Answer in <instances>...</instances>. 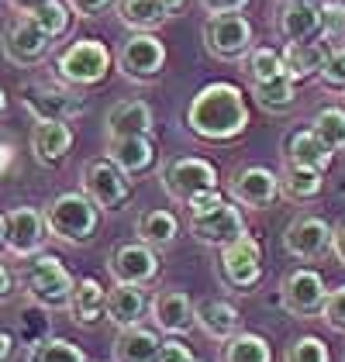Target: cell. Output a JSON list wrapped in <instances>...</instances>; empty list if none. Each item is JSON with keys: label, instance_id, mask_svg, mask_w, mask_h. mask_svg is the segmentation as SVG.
Segmentation results:
<instances>
[{"label": "cell", "instance_id": "4fadbf2b", "mask_svg": "<svg viewBox=\"0 0 345 362\" xmlns=\"http://www.w3.org/2000/svg\"><path fill=\"white\" fill-rule=\"evenodd\" d=\"M190 235H194V242H201L207 249H225L238 235H245L242 207L221 200L218 207H211L204 214H190Z\"/></svg>", "mask_w": 345, "mask_h": 362}, {"label": "cell", "instance_id": "7402d4cb", "mask_svg": "<svg viewBox=\"0 0 345 362\" xmlns=\"http://www.w3.org/2000/svg\"><path fill=\"white\" fill-rule=\"evenodd\" d=\"M107 159H115L131 180L145 176L156 166V145L148 135H124V139H107Z\"/></svg>", "mask_w": 345, "mask_h": 362}, {"label": "cell", "instance_id": "f546056e", "mask_svg": "<svg viewBox=\"0 0 345 362\" xmlns=\"http://www.w3.org/2000/svg\"><path fill=\"white\" fill-rule=\"evenodd\" d=\"M324 56H328V49H321L315 42H287V49H283V66H287V76L293 83H300V80H311L321 73V66H324Z\"/></svg>", "mask_w": 345, "mask_h": 362}, {"label": "cell", "instance_id": "e0dca14e", "mask_svg": "<svg viewBox=\"0 0 345 362\" xmlns=\"http://www.w3.org/2000/svg\"><path fill=\"white\" fill-rule=\"evenodd\" d=\"M49 238V224L45 214L35 211V207H14L7 214V252L14 259H31L38 255L42 245Z\"/></svg>", "mask_w": 345, "mask_h": 362}, {"label": "cell", "instance_id": "8fae6325", "mask_svg": "<svg viewBox=\"0 0 345 362\" xmlns=\"http://www.w3.org/2000/svg\"><path fill=\"white\" fill-rule=\"evenodd\" d=\"M21 104L31 111L35 121H73L86 111L83 97L59 83H25L21 86Z\"/></svg>", "mask_w": 345, "mask_h": 362}, {"label": "cell", "instance_id": "9f6ffc18", "mask_svg": "<svg viewBox=\"0 0 345 362\" xmlns=\"http://www.w3.org/2000/svg\"><path fill=\"white\" fill-rule=\"evenodd\" d=\"M342 93H345V90H342Z\"/></svg>", "mask_w": 345, "mask_h": 362}, {"label": "cell", "instance_id": "52a82bcc", "mask_svg": "<svg viewBox=\"0 0 345 362\" xmlns=\"http://www.w3.org/2000/svg\"><path fill=\"white\" fill-rule=\"evenodd\" d=\"M159 183L163 190L180 200V204H190L197 194L207 190H218V169L211 166L201 156H176L166 166L159 169Z\"/></svg>", "mask_w": 345, "mask_h": 362}, {"label": "cell", "instance_id": "cb8c5ba5", "mask_svg": "<svg viewBox=\"0 0 345 362\" xmlns=\"http://www.w3.org/2000/svg\"><path fill=\"white\" fill-rule=\"evenodd\" d=\"M332 156H335V152L324 148V141L315 135V128H297V132H290L287 141H283V163H293V166L324 173V169L332 166Z\"/></svg>", "mask_w": 345, "mask_h": 362}, {"label": "cell", "instance_id": "83f0119b", "mask_svg": "<svg viewBox=\"0 0 345 362\" xmlns=\"http://www.w3.org/2000/svg\"><path fill=\"white\" fill-rule=\"evenodd\" d=\"M135 231H139V238H142L145 245H152V249L163 252V249H172V245H176V238H180V221H176L172 211L152 207V211L139 214Z\"/></svg>", "mask_w": 345, "mask_h": 362}, {"label": "cell", "instance_id": "f5cc1de1", "mask_svg": "<svg viewBox=\"0 0 345 362\" xmlns=\"http://www.w3.org/2000/svg\"><path fill=\"white\" fill-rule=\"evenodd\" d=\"M7 114V93H4V86H0V117Z\"/></svg>", "mask_w": 345, "mask_h": 362}, {"label": "cell", "instance_id": "4316f807", "mask_svg": "<svg viewBox=\"0 0 345 362\" xmlns=\"http://www.w3.org/2000/svg\"><path fill=\"white\" fill-rule=\"evenodd\" d=\"M152 135V107L145 100H121L107 111V139Z\"/></svg>", "mask_w": 345, "mask_h": 362}, {"label": "cell", "instance_id": "d6a6232c", "mask_svg": "<svg viewBox=\"0 0 345 362\" xmlns=\"http://www.w3.org/2000/svg\"><path fill=\"white\" fill-rule=\"evenodd\" d=\"M252 97H256L259 107L269 114H287L297 104V90H293V80L287 73L276 76V80H266V83H252Z\"/></svg>", "mask_w": 345, "mask_h": 362}, {"label": "cell", "instance_id": "60d3db41", "mask_svg": "<svg viewBox=\"0 0 345 362\" xmlns=\"http://www.w3.org/2000/svg\"><path fill=\"white\" fill-rule=\"evenodd\" d=\"M321 317L332 325V328H339L345 332V283L339 290H328V297H324V307H321Z\"/></svg>", "mask_w": 345, "mask_h": 362}, {"label": "cell", "instance_id": "ab89813d", "mask_svg": "<svg viewBox=\"0 0 345 362\" xmlns=\"http://www.w3.org/2000/svg\"><path fill=\"white\" fill-rule=\"evenodd\" d=\"M321 31L328 38H342L345 35V4L342 0H324L321 4Z\"/></svg>", "mask_w": 345, "mask_h": 362}, {"label": "cell", "instance_id": "4dcf8cb0", "mask_svg": "<svg viewBox=\"0 0 345 362\" xmlns=\"http://www.w3.org/2000/svg\"><path fill=\"white\" fill-rule=\"evenodd\" d=\"M170 18L159 0H117V21L131 31H156Z\"/></svg>", "mask_w": 345, "mask_h": 362}, {"label": "cell", "instance_id": "603a6c76", "mask_svg": "<svg viewBox=\"0 0 345 362\" xmlns=\"http://www.w3.org/2000/svg\"><path fill=\"white\" fill-rule=\"evenodd\" d=\"M66 310H69V317H73L76 325H83V328H93L97 321H104V314H107V290H104V283L93 276L76 279Z\"/></svg>", "mask_w": 345, "mask_h": 362}, {"label": "cell", "instance_id": "bcb514c9", "mask_svg": "<svg viewBox=\"0 0 345 362\" xmlns=\"http://www.w3.org/2000/svg\"><path fill=\"white\" fill-rule=\"evenodd\" d=\"M14 290H18V276L0 262V304H7V300L14 297Z\"/></svg>", "mask_w": 345, "mask_h": 362}, {"label": "cell", "instance_id": "ee69618b", "mask_svg": "<svg viewBox=\"0 0 345 362\" xmlns=\"http://www.w3.org/2000/svg\"><path fill=\"white\" fill-rule=\"evenodd\" d=\"M159 362H197V359H194V352H190L183 341H163Z\"/></svg>", "mask_w": 345, "mask_h": 362}, {"label": "cell", "instance_id": "6da1fadb", "mask_svg": "<svg viewBox=\"0 0 345 362\" xmlns=\"http://www.w3.org/2000/svg\"><path fill=\"white\" fill-rule=\"evenodd\" d=\"M187 128L204 141H231L249 128V100L235 83H207L187 104Z\"/></svg>", "mask_w": 345, "mask_h": 362}, {"label": "cell", "instance_id": "277c9868", "mask_svg": "<svg viewBox=\"0 0 345 362\" xmlns=\"http://www.w3.org/2000/svg\"><path fill=\"white\" fill-rule=\"evenodd\" d=\"M52 69L66 86H76V90L97 86L111 73V49L104 42H97V38H80L69 49L59 52Z\"/></svg>", "mask_w": 345, "mask_h": 362}, {"label": "cell", "instance_id": "7dc6e473", "mask_svg": "<svg viewBox=\"0 0 345 362\" xmlns=\"http://www.w3.org/2000/svg\"><path fill=\"white\" fill-rule=\"evenodd\" d=\"M11 11H18V14H35L42 4H49V0H4Z\"/></svg>", "mask_w": 345, "mask_h": 362}, {"label": "cell", "instance_id": "5bb4252c", "mask_svg": "<svg viewBox=\"0 0 345 362\" xmlns=\"http://www.w3.org/2000/svg\"><path fill=\"white\" fill-rule=\"evenodd\" d=\"M231 197L238 207H249V211H266L276 204L280 194V176L273 173L269 166H238L231 173L228 183Z\"/></svg>", "mask_w": 345, "mask_h": 362}, {"label": "cell", "instance_id": "7c38bea8", "mask_svg": "<svg viewBox=\"0 0 345 362\" xmlns=\"http://www.w3.org/2000/svg\"><path fill=\"white\" fill-rule=\"evenodd\" d=\"M324 297H328V283L317 269H290L283 283H280V304L287 307L293 317H315L324 307Z\"/></svg>", "mask_w": 345, "mask_h": 362}, {"label": "cell", "instance_id": "8992f818", "mask_svg": "<svg viewBox=\"0 0 345 362\" xmlns=\"http://www.w3.org/2000/svg\"><path fill=\"white\" fill-rule=\"evenodd\" d=\"M204 45L221 62H238L256 49V31L245 14H211L204 25Z\"/></svg>", "mask_w": 345, "mask_h": 362}, {"label": "cell", "instance_id": "681fc988", "mask_svg": "<svg viewBox=\"0 0 345 362\" xmlns=\"http://www.w3.org/2000/svg\"><path fill=\"white\" fill-rule=\"evenodd\" d=\"M332 252H335V259L345 266V221L335 228V235H332Z\"/></svg>", "mask_w": 345, "mask_h": 362}, {"label": "cell", "instance_id": "836d02e7", "mask_svg": "<svg viewBox=\"0 0 345 362\" xmlns=\"http://www.w3.org/2000/svg\"><path fill=\"white\" fill-rule=\"evenodd\" d=\"M28 362H86V356H83V349L73 345L69 338L45 334L35 345H28Z\"/></svg>", "mask_w": 345, "mask_h": 362}, {"label": "cell", "instance_id": "d6986e66", "mask_svg": "<svg viewBox=\"0 0 345 362\" xmlns=\"http://www.w3.org/2000/svg\"><path fill=\"white\" fill-rule=\"evenodd\" d=\"M73 148V128L69 121H35L31 128V156L38 166H59Z\"/></svg>", "mask_w": 345, "mask_h": 362}, {"label": "cell", "instance_id": "74e56055", "mask_svg": "<svg viewBox=\"0 0 345 362\" xmlns=\"http://www.w3.org/2000/svg\"><path fill=\"white\" fill-rule=\"evenodd\" d=\"M283 362H332V352L317 334H300V338L290 341Z\"/></svg>", "mask_w": 345, "mask_h": 362}, {"label": "cell", "instance_id": "2e32d148", "mask_svg": "<svg viewBox=\"0 0 345 362\" xmlns=\"http://www.w3.org/2000/svg\"><path fill=\"white\" fill-rule=\"evenodd\" d=\"M107 269L115 283H139V286H148L152 279L159 276V249L145 245L142 238L139 242H124L111 252L107 259Z\"/></svg>", "mask_w": 345, "mask_h": 362}, {"label": "cell", "instance_id": "f907efd6", "mask_svg": "<svg viewBox=\"0 0 345 362\" xmlns=\"http://www.w3.org/2000/svg\"><path fill=\"white\" fill-rule=\"evenodd\" d=\"M159 4H163V7L170 11V14H180V11L187 7V0H159Z\"/></svg>", "mask_w": 345, "mask_h": 362}, {"label": "cell", "instance_id": "f35d334b", "mask_svg": "<svg viewBox=\"0 0 345 362\" xmlns=\"http://www.w3.org/2000/svg\"><path fill=\"white\" fill-rule=\"evenodd\" d=\"M321 83L328 86V90H345V45L339 49H328V56H324V66H321Z\"/></svg>", "mask_w": 345, "mask_h": 362}, {"label": "cell", "instance_id": "9c48e42d", "mask_svg": "<svg viewBox=\"0 0 345 362\" xmlns=\"http://www.w3.org/2000/svg\"><path fill=\"white\" fill-rule=\"evenodd\" d=\"M218 276L221 283L235 290V293H249L262 279V245L245 231L235 242L221 249V262H218Z\"/></svg>", "mask_w": 345, "mask_h": 362}, {"label": "cell", "instance_id": "e575fe53", "mask_svg": "<svg viewBox=\"0 0 345 362\" xmlns=\"http://www.w3.org/2000/svg\"><path fill=\"white\" fill-rule=\"evenodd\" d=\"M242 73L249 76V83H266V80H276L287 73L283 56L276 49H252L249 56L242 59Z\"/></svg>", "mask_w": 345, "mask_h": 362}, {"label": "cell", "instance_id": "c3c4849f", "mask_svg": "<svg viewBox=\"0 0 345 362\" xmlns=\"http://www.w3.org/2000/svg\"><path fill=\"white\" fill-rule=\"evenodd\" d=\"M14 349H18L14 334H11V332H0V362H11V359H14Z\"/></svg>", "mask_w": 345, "mask_h": 362}, {"label": "cell", "instance_id": "b9f144b4", "mask_svg": "<svg viewBox=\"0 0 345 362\" xmlns=\"http://www.w3.org/2000/svg\"><path fill=\"white\" fill-rule=\"evenodd\" d=\"M69 4V11L76 14V18H97V14H104L115 0H66Z\"/></svg>", "mask_w": 345, "mask_h": 362}, {"label": "cell", "instance_id": "1f68e13d", "mask_svg": "<svg viewBox=\"0 0 345 362\" xmlns=\"http://www.w3.org/2000/svg\"><path fill=\"white\" fill-rule=\"evenodd\" d=\"M221 362H273V349L262 334L235 332L221 349Z\"/></svg>", "mask_w": 345, "mask_h": 362}, {"label": "cell", "instance_id": "db71d44e", "mask_svg": "<svg viewBox=\"0 0 345 362\" xmlns=\"http://www.w3.org/2000/svg\"><path fill=\"white\" fill-rule=\"evenodd\" d=\"M280 4H293V0H280ZM311 4H315V0H311Z\"/></svg>", "mask_w": 345, "mask_h": 362}, {"label": "cell", "instance_id": "f6af8a7d", "mask_svg": "<svg viewBox=\"0 0 345 362\" xmlns=\"http://www.w3.org/2000/svg\"><path fill=\"white\" fill-rule=\"evenodd\" d=\"M225 197H221V190H207V194H197L190 204H187V211L190 214H204V211H211V207H218Z\"/></svg>", "mask_w": 345, "mask_h": 362}, {"label": "cell", "instance_id": "ffe728a7", "mask_svg": "<svg viewBox=\"0 0 345 362\" xmlns=\"http://www.w3.org/2000/svg\"><path fill=\"white\" fill-rule=\"evenodd\" d=\"M159 349H163L159 328H145L139 321V325L117 328L115 362H159Z\"/></svg>", "mask_w": 345, "mask_h": 362}, {"label": "cell", "instance_id": "d4e9b609", "mask_svg": "<svg viewBox=\"0 0 345 362\" xmlns=\"http://www.w3.org/2000/svg\"><path fill=\"white\" fill-rule=\"evenodd\" d=\"M194 317H197V328L214 341H228L231 334L238 332V307L221 300V297H204L194 304Z\"/></svg>", "mask_w": 345, "mask_h": 362}, {"label": "cell", "instance_id": "11a10c76", "mask_svg": "<svg viewBox=\"0 0 345 362\" xmlns=\"http://www.w3.org/2000/svg\"><path fill=\"white\" fill-rule=\"evenodd\" d=\"M342 38H345V35H342Z\"/></svg>", "mask_w": 345, "mask_h": 362}, {"label": "cell", "instance_id": "484cf974", "mask_svg": "<svg viewBox=\"0 0 345 362\" xmlns=\"http://www.w3.org/2000/svg\"><path fill=\"white\" fill-rule=\"evenodd\" d=\"M276 31L287 38V42H311L317 31H321V7L311 0H293L283 4L280 18H276Z\"/></svg>", "mask_w": 345, "mask_h": 362}, {"label": "cell", "instance_id": "f1b7e54d", "mask_svg": "<svg viewBox=\"0 0 345 362\" xmlns=\"http://www.w3.org/2000/svg\"><path fill=\"white\" fill-rule=\"evenodd\" d=\"M321 190H324V173L283 163V173H280V194L287 197V200H293V204H311V200L321 197Z\"/></svg>", "mask_w": 345, "mask_h": 362}, {"label": "cell", "instance_id": "7bdbcfd3", "mask_svg": "<svg viewBox=\"0 0 345 362\" xmlns=\"http://www.w3.org/2000/svg\"><path fill=\"white\" fill-rule=\"evenodd\" d=\"M207 14H242L249 0H197Z\"/></svg>", "mask_w": 345, "mask_h": 362}, {"label": "cell", "instance_id": "9a60e30c", "mask_svg": "<svg viewBox=\"0 0 345 362\" xmlns=\"http://www.w3.org/2000/svg\"><path fill=\"white\" fill-rule=\"evenodd\" d=\"M332 235H335L332 224L321 214H297L283 231V249L300 262H315L332 252Z\"/></svg>", "mask_w": 345, "mask_h": 362}, {"label": "cell", "instance_id": "ac0fdd59", "mask_svg": "<svg viewBox=\"0 0 345 362\" xmlns=\"http://www.w3.org/2000/svg\"><path fill=\"white\" fill-rule=\"evenodd\" d=\"M148 310H152V325L163 334H172V338L194 332V325H197L194 300H190L183 290H159V293L152 297Z\"/></svg>", "mask_w": 345, "mask_h": 362}, {"label": "cell", "instance_id": "3957f363", "mask_svg": "<svg viewBox=\"0 0 345 362\" xmlns=\"http://www.w3.org/2000/svg\"><path fill=\"white\" fill-rule=\"evenodd\" d=\"M42 214L49 224V235L66 245H86L100 231V207L83 190H66V194L52 197Z\"/></svg>", "mask_w": 345, "mask_h": 362}, {"label": "cell", "instance_id": "30bf717a", "mask_svg": "<svg viewBox=\"0 0 345 362\" xmlns=\"http://www.w3.org/2000/svg\"><path fill=\"white\" fill-rule=\"evenodd\" d=\"M83 194L100 211H121L131 200V176L115 159H90L83 166Z\"/></svg>", "mask_w": 345, "mask_h": 362}, {"label": "cell", "instance_id": "8d00e7d4", "mask_svg": "<svg viewBox=\"0 0 345 362\" xmlns=\"http://www.w3.org/2000/svg\"><path fill=\"white\" fill-rule=\"evenodd\" d=\"M35 21L49 31L52 42H59V38L69 31V25H73V11H69L66 0H49V4H42V7L35 11Z\"/></svg>", "mask_w": 345, "mask_h": 362}, {"label": "cell", "instance_id": "d590c367", "mask_svg": "<svg viewBox=\"0 0 345 362\" xmlns=\"http://www.w3.org/2000/svg\"><path fill=\"white\" fill-rule=\"evenodd\" d=\"M315 135L324 141L328 152H345V111L342 107H321L311 121Z\"/></svg>", "mask_w": 345, "mask_h": 362}, {"label": "cell", "instance_id": "5b68a950", "mask_svg": "<svg viewBox=\"0 0 345 362\" xmlns=\"http://www.w3.org/2000/svg\"><path fill=\"white\" fill-rule=\"evenodd\" d=\"M115 66L131 83H152L166 69V45L152 31H131L115 56Z\"/></svg>", "mask_w": 345, "mask_h": 362}, {"label": "cell", "instance_id": "ba28073f", "mask_svg": "<svg viewBox=\"0 0 345 362\" xmlns=\"http://www.w3.org/2000/svg\"><path fill=\"white\" fill-rule=\"evenodd\" d=\"M52 38L49 31L35 21V14H18L4 25V38H0V49L4 59L14 62V66H38L42 59L52 52Z\"/></svg>", "mask_w": 345, "mask_h": 362}, {"label": "cell", "instance_id": "816d5d0a", "mask_svg": "<svg viewBox=\"0 0 345 362\" xmlns=\"http://www.w3.org/2000/svg\"><path fill=\"white\" fill-rule=\"evenodd\" d=\"M0 249H7V214H0Z\"/></svg>", "mask_w": 345, "mask_h": 362}, {"label": "cell", "instance_id": "44dd1931", "mask_svg": "<svg viewBox=\"0 0 345 362\" xmlns=\"http://www.w3.org/2000/svg\"><path fill=\"white\" fill-rule=\"evenodd\" d=\"M148 310V297H145V286L139 283H115L107 290V314L104 321H111L115 328H128V325H139Z\"/></svg>", "mask_w": 345, "mask_h": 362}, {"label": "cell", "instance_id": "7a4b0ae2", "mask_svg": "<svg viewBox=\"0 0 345 362\" xmlns=\"http://www.w3.org/2000/svg\"><path fill=\"white\" fill-rule=\"evenodd\" d=\"M18 283H21V293L35 307H42V310H62V307H69L73 286H76V279L62 266V259L49 255V252L31 255L28 262L18 269Z\"/></svg>", "mask_w": 345, "mask_h": 362}]
</instances>
